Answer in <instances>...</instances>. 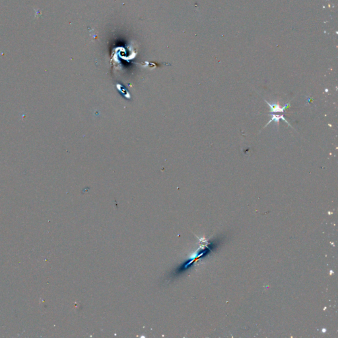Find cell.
<instances>
[{
	"label": "cell",
	"instance_id": "6da1fadb",
	"mask_svg": "<svg viewBox=\"0 0 338 338\" xmlns=\"http://www.w3.org/2000/svg\"><path fill=\"white\" fill-rule=\"evenodd\" d=\"M267 104H268L269 107L271 108V112H282L283 113L284 112V110L286 108V106H285L283 107H281L280 105L279 104H275V103H273V104H271L269 103V102H267Z\"/></svg>",
	"mask_w": 338,
	"mask_h": 338
},
{
	"label": "cell",
	"instance_id": "7a4b0ae2",
	"mask_svg": "<svg viewBox=\"0 0 338 338\" xmlns=\"http://www.w3.org/2000/svg\"><path fill=\"white\" fill-rule=\"evenodd\" d=\"M271 115H272V118H271V119L269 121V122L268 123V124H267L266 125H268L269 124V123L272 122V121H275V122H276L278 124H279V122L280 120H283V121H285V122H286L287 123V124H289V122H287V121L286 120V119H285V118H284L283 115H281V116L280 115H276V114H271Z\"/></svg>",
	"mask_w": 338,
	"mask_h": 338
}]
</instances>
